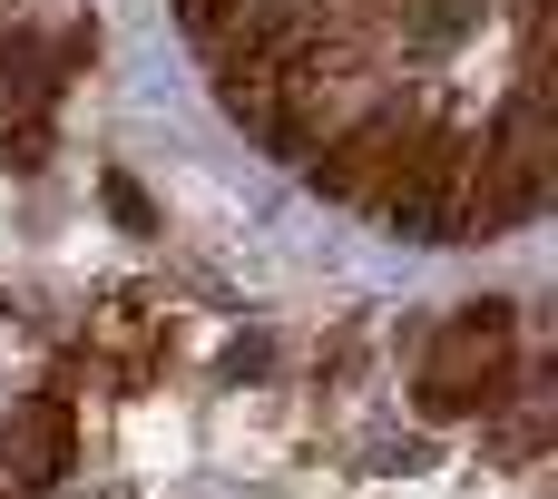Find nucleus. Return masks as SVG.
I'll return each instance as SVG.
<instances>
[{"mask_svg":"<svg viewBox=\"0 0 558 499\" xmlns=\"http://www.w3.org/2000/svg\"><path fill=\"white\" fill-rule=\"evenodd\" d=\"M59 431H69V412H59V402H29V412L0 431V471H10L20 490H49V480L69 471V441H59Z\"/></svg>","mask_w":558,"mask_h":499,"instance_id":"1","label":"nucleus"},{"mask_svg":"<svg viewBox=\"0 0 558 499\" xmlns=\"http://www.w3.org/2000/svg\"><path fill=\"white\" fill-rule=\"evenodd\" d=\"M108 206H118V226H147V196H137L128 177H108Z\"/></svg>","mask_w":558,"mask_h":499,"instance_id":"2","label":"nucleus"},{"mask_svg":"<svg viewBox=\"0 0 558 499\" xmlns=\"http://www.w3.org/2000/svg\"><path fill=\"white\" fill-rule=\"evenodd\" d=\"M177 10H186V20H226L235 0H177Z\"/></svg>","mask_w":558,"mask_h":499,"instance_id":"3","label":"nucleus"}]
</instances>
